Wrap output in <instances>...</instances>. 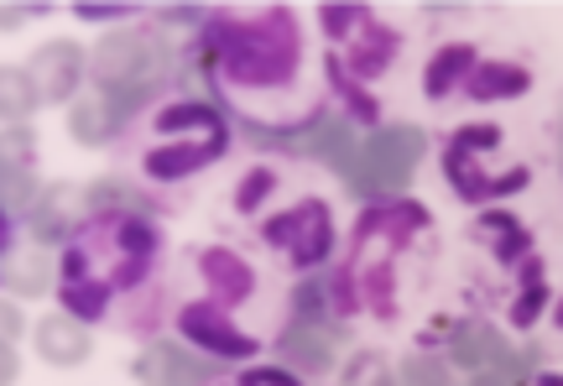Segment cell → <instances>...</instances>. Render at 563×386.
<instances>
[{
    "instance_id": "obj_19",
    "label": "cell",
    "mask_w": 563,
    "mask_h": 386,
    "mask_svg": "<svg viewBox=\"0 0 563 386\" xmlns=\"http://www.w3.org/2000/svg\"><path fill=\"white\" fill-rule=\"evenodd\" d=\"M157 131L162 136H178V131H203L209 142H230V131H224V115L214 110V104H203V100H178V104H167L157 115Z\"/></svg>"
},
{
    "instance_id": "obj_42",
    "label": "cell",
    "mask_w": 563,
    "mask_h": 386,
    "mask_svg": "<svg viewBox=\"0 0 563 386\" xmlns=\"http://www.w3.org/2000/svg\"><path fill=\"white\" fill-rule=\"evenodd\" d=\"M5 256H11V214L0 209V262H5Z\"/></svg>"
},
{
    "instance_id": "obj_36",
    "label": "cell",
    "mask_w": 563,
    "mask_h": 386,
    "mask_svg": "<svg viewBox=\"0 0 563 386\" xmlns=\"http://www.w3.org/2000/svg\"><path fill=\"white\" fill-rule=\"evenodd\" d=\"M241 386H302V376L287 366H262V371H245Z\"/></svg>"
},
{
    "instance_id": "obj_33",
    "label": "cell",
    "mask_w": 563,
    "mask_h": 386,
    "mask_svg": "<svg viewBox=\"0 0 563 386\" xmlns=\"http://www.w3.org/2000/svg\"><path fill=\"white\" fill-rule=\"evenodd\" d=\"M506 136H501V125H460L454 131V152H470V157H481V152H496Z\"/></svg>"
},
{
    "instance_id": "obj_9",
    "label": "cell",
    "mask_w": 563,
    "mask_h": 386,
    "mask_svg": "<svg viewBox=\"0 0 563 386\" xmlns=\"http://www.w3.org/2000/svg\"><path fill=\"white\" fill-rule=\"evenodd\" d=\"M443 173H449V188H454L464 203L511 199V194H522L527 178H532L527 167H511L506 178H485L481 167H475V157H470V152H454V146H449V157H443Z\"/></svg>"
},
{
    "instance_id": "obj_10",
    "label": "cell",
    "mask_w": 563,
    "mask_h": 386,
    "mask_svg": "<svg viewBox=\"0 0 563 386\" xmlns=\"http://www.w3.org/2000/svg\"><path fill=\"white\" fill-rule=\"evenodd\" d=\"M79 224H84V194L79 188L53 184V188H42V199H32V241L37 245L68 241Z\"/></svg>"
},
{
    "instance_id": "obj_26",
    "label": "cell",
    "mask_w": 563,
    "mask_h": 386,
    "mask_svg": "<svg viewBox=\"0 0 563 386\" xmlns=\"http://www.w3.org/2000/svg\"><path fill=\"white\" fill-rule=\"evenodd\" d=\"M0 283L11 287L16 298H37L42 287H47V262H42V251H26V256H5V262H0Z\"/></svg>"
},
{
    "instance_id": "obj_40",
    "label": "cell",
    "mask_w": 563,
    "mask_h": 386,
    "mask_svg": "<svg viewBox=\"0 0 563 386\" xmlns=\"http://www.w3.org/2000/svg\"><path fill=\"white\" fill-rule=\"evenodd\" d=\"M32 11H42V5H0V32H16Z\"/></svg>"
},
{
    "instance_id": "obj_38",
    "label": "cell",
    "mask_w": 563,
    "mask_h": 386,
    "mask_svg": "<svg viewBox=\"0 0 563 386\" xmlns=\"http://www.w3.org/2000/svg\"><path fill=\"white\" fill-rule=\"evenodd\" d=\"M26 329V319H21V308L11 304V298H0V340H11L16 345V334Z\"/></svg>"
},
{
    "instance_id": "obj_23",
    "label": "cell",
    "mask_w": 563,
    "mask_h": 386,
    "mask_svg": "<svg viewBox=\"0 0 563 386\" xmlns=\"http://www.w3.org/2000/svg\"><path fill=\"white\" fill-rule=\"evenodd\" d=\"M68 131H74V142H84V146L110 142V136H115V115H110L104 95H95V100H74V110H68Z\"/></svg>"
},
{
    "instance_id": "obj_34",
    "label": "cell",
    "mask_w": 563,
    "mask_h": 386,
    "mask_svg": "<svg viewBox=\"0 0 563 386\" xmlns=\"http://www.w3.org/2000/svg\"><path fill=\"white\" fill-rule=\"evenodd\" d=\"M292 308H298V319H292V324H313V329H323V293H319L313 283H302V287H298Z\"/></svg>"
},
{
    "instance_id": "obj_45",
    "label": "cell",
    "mask_w": 563,
    "mask_h": 386,
    "mask_svg": "<svg viewBox=\"0 0 563 386\" xmlns=\"http://www.w3.org/2000/svg\"><path fill=\"white\" fill-rule=\"evenodd\" d=\"M543 386H563V376H543Z\"/></svg>"
},
{
    "instance_id": "obj_7",
    "label": "cell",
    "mask_w": 563,
    "mask_h": 386,
    "mask_svg": "<svg viewBox=\"0 0 563 386\" xmlns=\"http://www.w3.org/2000/svg\"><path fill=\"white\" fill-rule=\"evenodd\" d=\"M37 199V136L26 125L0 131V209H32Z\"/></svg>"
},
{
    "instance_id": "obj_4",
    "label": "cell",
    "mask_w": 563,
    "mask_h": 386,
    "mask_svg": "<svg viewBox=\"0 0 563 386\" xmlns=\"http://www.w3.org/2000/svg\"><path fill=\"white\" fill-rule=\"evenodd\" d=\"M266 241L287 245L292 266H319L334 251V220H329V203L308 199L298 209H287L277 220H266Z\"/></svg>"
},
{
    "instance_id": "obj_12",
    "label": "cell",
    "mask_w": 563,
    "mask_h": 386,
    "mask_svg": "<svg viewBox=\"0 0 563 386\" xmlns=\"http://www.w3.org/2000/svg\"><path fill=\"white\" fill-rule=\"evenodd\" d=\"M230 142H167L157 152H146V178H157V184H178V178H194L199 167L220 163Z\"/></svg>"
},
{
    "instance_id": "obj_1",
    "label": "cell",
    "mask_w": 563,
    "mask_h": 386,
    "mask_svg": "<svg viewBox=\"0 0 563 386\" xmlns=\"http://www.w3.org/2000/svg\"><path fill=\"white\" fill-rule=\"evenodd\" d=\"M203 47L214 53V63L241 89H282V84L298 79V63H302V32L287 5H272L256 21H241V16L209 21Z\"/></svg>"
},
{
    "instance_id": "obj_39",
    "label": "cell",
    "mask_w": 563,
    "mask_h": 386,
    "mask_svg": "<svg viewBox=\"0 0 563 386\" xmlns=\"http://www.w3.org/2000/svg\"><path fill=\"white\" fill-rule=\"evenodd\" d=\"M16 376H21L16 350H11V340H0V386H16Z\"/></svg>"
},
{
    "instance_id": "obj_16",
    "label": "cell",
    "mask_w": 563,
    "mask_h": 386,
    "mask_svg": "<svg viewBox=\"0 0 563 386\" xmlns=\"http://www.w3.org/2000/svg\"><path fill=\"white\" fill-rule=\"evenodd\" d=\"M532 89V74L517 68V63H501V58H485L470 68V79H464V95L475 104H496V100H517Z\"/></svg>"
},
{
    "instance_id": "obj_20",
    "label": "cell",
    "mask_w": 563,
    "mask_h": 386,
    "mask_svg": "<svg viewBox=\"0 0 563 386\" xmlns=\"http://www.w3.org/2000/svg\"><path fill=\"white\" fill-rule=\"evenodd\" d=\"M298 152L302 157H319V163H329V167H350V157H355V136H350V125L344 121H329V115H319L313 121V131L298 142Z\"/></svg>"
},
{
    "instance_id": "obj_21",
    "label": "cell",
    "mask_w": 563,
    "mask_h": 386,
    "mask_svg": "<svg viewBox=\"0 0 563 386\" xmlns=\"http://www.w3.org/2000/svg\"><path fill=\"white\" fill-rule=\"evenodd\" d=\"M481 235L490 241V251H496V262H522L527 256V224L517 220V214H506V209H485L481 214Z\"/></svg>"
},
{
    "instance_id": "obj_43",
    "label": "cell",
    "mask_w": 563,
    "mask_h": 386,
    "mask_svg": "<svg viewBox=\"0 0 563 386\" xmlns=\"http://www.w3.org/2000/svg\"><path fill=\"white\" fill-rule=\"evenodd\" d=\"M167 16H173V21H194V16H203V11H194V5H173Z\"/></svg>"
},
{
    "instance_id": "obj_37",
    "label": "cell",
    "mask_w": 563,
    "mask_h": 386,
    "mask_svg": "<svg viewBox=\"0 0 563 386\" xmlns=\"http://www.w3.org/2000/svg\"><path fill=\"white\" fill-rule=\"evenodd\" d=\"M74 16H89V21H115V16H136V5H115V0H79Z\"/></svg>"
},
{
    "instance_id": "obj_27",
    "label": "cell",
    "mask_w": 563,
    "mask_h": 386,
    "mask_svg": "<svg viewBox=\"0 0 563 386\" xmlns=\"http://www.w3.org/2000/svg\"><path fill=\"white\" fill-rule=\"evenodd\" d=\"M84 209H95V214H110V209H136V214L152 220V209H157V203L146 199V194H136V188H121L115 178H104V184H95L89 194H84Z\"/></svg>"
},
{
    "instance_id": "obj_24",
    "label": "cell",
    "mask_w": 563,
    "mask_h": 386,
    "mask_svg": "<svg viewBox=\"0 0 563 386\" xmlns=\"http://www.w3.org/2000/svg\"><path fill=\"white\" fill-rule=\"evenodd\" d=\"M58 304L68 319H79V324H95V319H104V304H110V287L104 283H63L58 287Z\"/></svg>"
},
{
    "instance_id": "obj_25",
    "label": "cell",
    "mask_w": 563,
    "mask_h": 386,
    "mask_svg": "<svg viewBox=\"0 0 563 386\" xmlns=\"http://www.w3.org/2000/svg\"><path fill=\"white\" fill-rule=\"evenodd\" d=\"M37 110V89L26 79V68H0V121L21 125Z\"/></svg>"
},
{
    "instance_id": "obj_18",
    "label": "cell",
    "mask_w": 563,
    "mask_h": 386,
    "mask_svg": "<svg viewBox=\"0 0 563 386\" xmlns=\"http://www.w3.org/2000/svg\"><path fill=\"white\" fill-rule=\"evenodd\" d=\"M470 68H475V47H470V42L439 47L433 63H428V74H422V95H428V100H449V95L470 79Z\"/></svg>"
},
{
    "instance_id": "obj_41",
    "label": "cell",
    "mask_w": 563,
    "mask_h": 386,
    "mask_svg": "<svg viewBox=\"0 0 563 386\" xmlns=\"http://www.w3.org/2000/svg\"><path fill=\"white\" fill-rule=\"evenodd\" d=\"M470 386H511V376H501V371H475Z\"/></svg>"
},
{
    "instance_id": "obj_6",
    "label": "cell",
    "mask_w": 563,
    "mask_h": 386,
    "mask_svg": "<svg viewBox=\"0 0 563 386\" xmlns=\"http://www.w3.org/2000/svg\"><path fill=\"white\" fill-rule=\"evenodd\" d=\"M178 329L183 340L203 355H214V361H251L256 355V340L241 334V329L224 319V308H209V304H188L178 313Z\"/></svg>"
},
{
    "instance_id": "obj_46",
    "label": "cell",
    "mask_w": 563,
    "mask_h": 386,
    "mask_svg": "<svg viewBox=\"0 0 563 386\" xmlns=\"http://www.w3.org/2000/svg\"><path fill=\"white\" fill-rule=\"evenodd\" d=\"M559 142H563V115H559ZM559 163H563V146H559Z\"/></svg>"
},
{
    "instance_id": "obj_29",
    "label": "cell",
    "mask_w": 563,
    "mask_h": 386,
    "mask_svg": "<svg viewBox=\"0 0 563 386\" xmlns=\"http://www.w3.org/2000/svg\"><path fill=\"white\" fill-rule=\"evenodd\" d=\"M402 386H454L449 361L428 355V350H412V355L402 361Z\"/></svg>"
},
{
    "instance_id": "obj_22",
    "label": "cell",
    "mask_w": 563,
    "mask_h": 386,
    "mask_svg": "<svg viewBox=\"0 0 563 386\" xmlns=\"http://www.w3.org/2000/svg\"><path fill=\"white\" fill-rule=\"evenodd\" d=\"M543 308H548V272L538 256H522V293H517V304H511V324L532 329L543 319Z\"/></svg>"
},
{
    "instance_id": "obj_32",
    "label": "cell",
    "mask_w": 563,
    "mask_h": 386,
    "mask_svg": "<svg viewBox=\"0 0 563 386\" xmlns=\"http://www.w3.org/2000/svg\"><path fill=\"white\" fill-rule=\"evenodd\" d=\"M344 386H397V382H391V371H386L382 355L361 350V355L350 361V371H344Z\"/></svg>"
},
{
    "instance_id": "obj_11",
    "label": "cell",
    "mask_w": 563,
    "mask_h": 386,
    "mask_svg": "<svg viewBox=\"0 0 563 386\" xmlns=\"http://www.w3.org/2000/svg\"><path fill=\"white\" fill-rule=\"evenodd\" d=\"M32 340H37V355L47 366H84L89 355H95V340H89V329L79 319H68V313H47L37 329H32Z\"/></svg>"
},
{
    "instance_id": "obj_8",
    "label": "cell",
    "mask_w": 563,
    "mask_h": 386,
    "mask_svg": "<svg viewBox=\"0 0 563 386\" xmlns=\"http://www.w3.org/2000/svg\"><path fill=\"white\" fill-rule=\"evenodd\" d=\"M26 79L37 89V104H63L79 95V79H84V53L74 42H42L32 63H26Z\"/></svg>"
},
{
    "instance_id": "obj_28",
    "label": "cell",
    "mask_w": 563,
    "mask_h": 386,
    "mask_svg": "<svg viewBox=\"0 0 563 386\" xmlns=\"http://www.w3.org/2000/svg\"><path fill=\"white\" fill-rule=\"evenodd\" d=\"M323 74H329V84H334V89H340L344 100H350V110H355L361 121H376V100H371V95L361 89V79H355V74L344 68V58H334V53H329V63H323Z\"/></svg>"
},
{
    "instance_id": "obj_44",
    "label": "cell",
    "mask_w": 563,
    "mask_h": 386,
    "mask_svg": "<svg viewBox=\"0 0 563 386\" xmlns=\"http://www.w3.org/2000/svg\"><path fill=\"white\" fill-rule=\"evenodd\" d=\"M553 324H559V329H563V298H559V308H553Z\"/></svg>"
},
{
    "instance_id": "obj_15",
    "label": "cell",
    "mask_w": 563,
    "mask_h": 386,
    "mask_svg": "<svg viewBox=\"0 0 563 386\" xmlns=\"http://www.w3.org/2000/svg\"><path fill=\"white\" fill-rule=\"evenodd\" d=\"M391 53H397V32L371 16L355 37L344 42V68H350L355 79H376V74L391 68Z\"/></svg>"
},
{
    "instance_id": "obj_31",
    "label": "cell",
    "mask_w": 563,
    "mask_h": 386,
    "mask_svg": "<svg viewBox=\"0 0 563 386\" xmlns=\"http://www.w3.org/2000/svg\"><path fill=\"white\" fill-rule=\"evenodd\" d=\"M272 188H277V173H272V167H251L241 184H235V209H241V214L262 209V203L272 199Z\"/></svg>"
},
{
    "instance_id": "obj_13",
    "label": "cell",
    "mask_w": 563,
    "mask_h": 386,
    "mask_svg": "<svg viewBox=\"0 0 563 386\" xmlns=\"http://www.w3.org/2000/svg\"><path fill=\"white\" fill-rule=\"evenodd\" d=\"M422 224H428V209L412 199H386V203H371L361 214V230H355V241H371V235H386L391 245H407L418 235Z\"/></svg>"
},
{
    "instance_id": "obj_17",
    "label": "cell",
    "mask_w": 563,
    "mask_h": 386,
    "mask_svg": "<svg viewBox=\"0 0 563 386\" xmlns=\"http://www.w3.org/2000/svg\"><path fill=\"white\" fill-rule=\"evenodd\" d=\"M277 350H282V361H287V371H302V376H323V371H334V340H329V329L292 324L277 340Z\"/></svg>"
},
{
    "instance_id": "obj_35",
    "label": "cell",
    "mask_w": 563,
    "mask_h": 386,
    "mask_svg": "<svg viewBox=\"0 0 563 386\" xmlns=\"http://www.w3.org/2000/svg\"><path fill=\"white\" fill-rule=\"evenodd\" d=\"M371 298H376V313H382V319L397 313V298H391V266H376V272H371Z\"/></svg>"
},
{
    "instance_id": "obj_30",
    "label": "cell",
    "mask_w": 563,
    "mask_h": 386,
    "mask_svg": "<svg viewBox=\"0 0 563 386\" xmlns=\"http://www.w3.org/2000/svg\"><path fill=\"white\" fill-rule=\"evenodd\" d=\"M319 21H323V32H329V42H350L371 21V11L365 5H319Z\"/></svg>"
},
{
    "instance_id": "obj_2",
    "label": "cell",
    "mask_w": 563,
    "mask_h": 386,
    "mask_svg": "<svg viewBox=\"0 0 563 386\" xmlns=\"http://www.w3.org/2000/svg\"><path fill=\"white\" fill-rule=\"evenodd\" d=\"M422 152H428V136H422L418 125H382L365 146H355L344 178H350V188H355L361 199L386 203L412 178V167L422 163Z\"/></svg>"
},
{
    "instance_id": "obj_3",
    "label": "cell",
    "mask_w": 563,
    "mask_h": 386,
    "mask_svg": "<svg viewBox=\"0 0 563 386\" xmlns=\"http://www.w3.org/2000/svg\"><path fill=\"white\" fill-rule=\"evenodd\" d=\"M89 74L104 95H152L162 79V42L146 32V26H125V32H110V37L89 53Z\"/></svg>"
},
{
    "instance_id": "obj_5",
    "label": "cell",
    "mask_w": 563,
    "mask_h": 386,
    "mask_svg": "<svg viewBox=\"0 0 563 386\" xmlns=\"http://www.w3.org/2000/svg\"><path fill=\"white\" fill-rule=\"evenodd\" d=\"M131 371H136L141 386H209L220 376V366L209 355H199V350H188V345H167V340L141 350Z\"/></svg>"
},
{
    "instance_id": "obj_14",
    "label": "cell",
    "mask_w": 563,
    "mask_h": 386,
    "mask_svg": "<svg viewBox=\"0 0 563 386\" xmlns=\"http://www.w3.org/2000/svg\"><path fill=\"white\" fill-rule=\"evenodd\" d=\"M199 272H203V283H209V293H214L224 308L245 304V298H251V287H256V272H251L230 245H209V251L199 256Z\"/></svg>"
}]
</instances>
